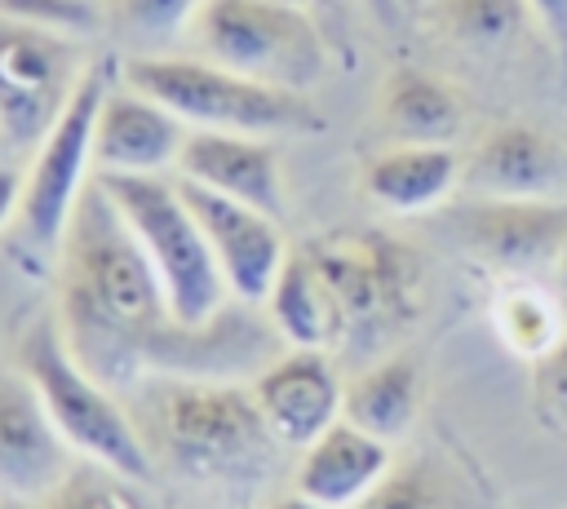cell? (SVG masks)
Wrapping results in <instances>:
<instances>
[{
	"mask_svg": "<svg viewBox=\"0 0 567 509\" xmlns=\"http://www.w3.org/2000/svg\"><path fill=\"white\" fill-rule=\"evenodd\" d=\"M261 310H266L270 328L279 332V341L301 345V350H328L350 336L346 305H341L337 288L328 283V274L319 270V261L310 257V248L288 252Z\"/></svg>",
	"mask_w": 567,
	"mask_h": 509,
	"instance_id": "cell-18",
	"label": "cell"
},
{
	"mask_svg": "<svg viewBox=\"0 0 567 509\" xmlns=\"http://www.w3.org/2000/svg\"><path fill=\"white\" fill-rule=\"evenodd\" d=\"M350 509H456V505H452L447 482L430 465H403V469H390Z\"/></svg>",
	"mask_w": 567,
	"mask_h": 509,
	"instance_id": "cell-26",
	"label": "cell"
},
{
	"mask_svg": "<svg viewBox=\"0 0 567 509\" xmlns=\"http://www.w3.org/2000/svg\"><path fill=\"white\" fill-rule=\"evenodd\" d=\"M430 22L465 49H496L523 31L527 0H430Z\"/></svg>",
	"mask_w": 567,
	"mask_h": 509,
	"instance_id": "cell-23",
	"label": "cell"
},
{
	"mask_svg": "<svg viewBox=\"0 0 567 509\" xmlns=\"http://www.w3.org/2000/svg\"><path fill=\"white\" fill-rule=\"evenodd\" d=\"M284 4H301V0H284Z\"/></svg>",
	"mask_w": 567,
	"mask_h": 509,
	"instance_id": "cell-34",
	"label": "cell"
},
{
	"mask_svg": "<svg viewBox=\"0 0 567 509\" xmlns=\"http://www.w3.org/2000/svg\"><path fill=\"white\" fill-rule=\"evenodd\" d=\"M390 474V443L350 425L346 416L328 425L310 447L297 451L292 482L306 500L323 509H350Z\"/></svg>",
	"mask_w": 567,
	"mask_h": 509,
	"instance_id": "cell-17",
	"label": "cell"
},
{
	"mask_svg": "<svg viewBox=\"0 0 567 509\" xmlns=\"http://www.w3.org/2000/svg\"><path fill=\"white\" fill-rule=\"evenodd\" d=\"M363 9H368L381 27H394V22H399V13H403V0H363Z\"/></svg>",
	"mask_w": 567,
	"mask_h": 509,
	"instance_id": "cell-30",
	"label": "cell"
},
{
	"mask_svg": "<svg viewBox=\"0 0 567 509\" xmlns=\"http://www.w3.org/2000/svg\"><path fill=\"white\" fill-rule=\"evenodd\" d=\"M310 257L319 261V270L328 274V283L337 288L350 332L354 328H381L394 314L412 310V257L385 239H377L372 230L359 235H332L323 243L310 248Z\"/></svg>",
	"mask_w": 567,
	"mask_h": 509,
	"instance_id": "cell-12",
	"label": "cell"
},
{
	"mask_svg": "<svg viewBox=\"0 0 567 509\" xmlns=\"http://www.w3.org/2000/svg\"><path fill=\"white\" fill-rule=\"evenodd\" d=\"M204 0H102L106 31L133 53H164L177 35H190Z\"/></svg>",
	"mask_w": 567,
	"mask_h": 509,
	"instance_id": "cell-22",
	"label": "cell"
},
{
	"mask_svg": "<svg viewBox=\"0 0 567 509\" xmlns=\"http://www.w3.org/2000/svg\"><path fill=\"white\" fill-rule=\"evenodd\" d=\"M58 323L71 354L115 394L151 376L239 381L279 354V332L244 301H230L204 328L182 323L97 177L80 195L58 248Z\"/></svg>",
	"mask_w": 567,
	"mask_h": 509,
	"instance_id": "cell-1",
	"label": "cell"
},
{
	"mask_svg": "<svg viewBox=\"0 0 567 509\" xmlns=\"http://www.w3.org/2000/svg\"><path fill=\"white\" fill-rule=\"evenodd\" d=\"M0 18L66 35V40H89L106 31L102 0H0Z\"/></svg>",
	"mask_w": 567,
	"mask_h": 509,
	"instance_id": "cell-25",
	"label": "cell"
},
{
	"mask_svg": "<svg viewBox=\"0 0 567 509\" xmlns=\"http://www.w3.org/2000/svg\"><path fill=\"white\" fill-rule=\"evenodd\" d=\"M18 208H22V168L0 164V230L18 217Z\"/></svg>",
	"mask_w": 567,
	"mask_h": 509,
	"instance_id": "cell-29",
	"label": "cell"
},
{
	"mask_svg": "<svg viewBox=\"0 0 567 509\" xmlns=\"http://www.w3.org/2000/svg\"><path fill=\"white\" fill-rule=\"evenodd\" d=\"M261 509H323V505H315V500H306L301 491H292V496H275V500H266Z\"/></svg>",
	"mask_w": 567,
	"mask_h": 509,
	"instance_id": "cell-31",
	"label": "cell"
},
{
	"mask_svg": "<svg viewBox=\"0 0 567 509\" xmlns=\"http://www.w3.org/2000/svg\"><path fill=\"white\" fill-rule=\"evenodd\" d=\"M173 173L182 181H195V186H208L239 204H252L270 217L284 212V168H279V150L270 146V137L190 128Z\"/></svg>",
	"mask_w": 567,
	"mask_h": 509,
	"instance_id": "cell-15",
	"label": "cell"
},
{
	"mask_svg": "<svg viewBox=\"0 0 567 509\" xmlns=\"http://www.w3.org/2000/svg\"><path fill=\"white\" fill-rule=\"evenodd\" d=\"M465 186L492 199H563L567 146L540 128L505 124L478 142L465 164Z\"/></svg>",
	"mask_w": 567,
	"mask_h": 509,
	"instance_id": "cell-16",
	"label": "cell"
},
{
	"mask_svg": "<svg viewBox=\"0 0 567 509\" xmlns=\"http://www.w3.org/2000/svg\"><path fill=\"white\" fill-rule=\"evenodd\" d=\"M461 239L505 270H554L567 261V204L501 199L456 217Z\"/></svg>",
	"mask_w": 567,
	"mask_h": 509,
	"instance_id": "cell-14",
	"label": "cell"
},
{
	"mask_svg": "<svg viewBox=\"0 0 567 509\" xmlns=\"http://www.w3.org/2000/svg\"><path fill=\"white\" fill-rule=\"evenodd\" d=\"M13 367L35 385L44 412L62 429V438L75 447L80 460H93L102 469H115L133 482L155 478L151 443L137 425V416L120 403L111 385H102L66 345V332L53 314H35L13 345Z\"/></svg>",
	"mask_w": 567,
	"mask_h": 509,
	"instance_id": "cell-3",
	"label": "cell"
},
{
	"mask_svg": "<svg viewBox=\"0 0 567 509\" xmlns=\"http://www.w3.org/2000/svg\"><path fill=\"white\" fill-rule=\"evenodd\" d=\"M75 465L80 456L44 412L35 385L18 367L0 372V505L49 496Z\"/></svg>",
	"mask_w": 567,
	"mask_h": 509,
	"instance_id": "cell-10",
	"label": "cell"
},
{
	"mask_svg": "<svg viewBox=\"0 0 567 509\" xmlns=\"http://www.w3.org/2000/svg\"><path fill=\"white\" fill-rule=\"evenodd\" d=\"M461 177V159L447 146H390L381 155L368 159L363 168V190L394 208V212H421L430 204H439L452 181Z\"/></svg>",
	"mask_w": 567,
	"mask_h": 509,
	"instance_id": "cell-19",
	"label": "cell"
},
{
	"mask_svg": "<svg viewBox=\"0 0 567 509\" xmlns=\"http://www.w3.org/2000/svg\"><path fill=\"white\" fill-rule=\"evenodd\" d=\"M97 181L111 195L124 226L133 230V239L142 243L146 261L155 266L164 292L173 301V314L190 328L213 323L235 297L217 270V257H213L190 204L182 199L177 177L151 173V177H97Z\"/></svg>",
	"mask_w": 567,
	"mask_h": 509,
	"instance_id": "cell-5",
	"label": "cell"
},
{
	"mask_svg": "<svg viewBox=\"0 0 567 509\" xmlns=\"http://www.w3.org/2000/svg\"><path fill=\"white\" fill-rule=\"evenodd\" d=\"M142 487L146 482H133V478H124L115 469L80 460L49 496L22 500V505H0V509H155Z\"/></svg>",
	"mask_w": 567,
	"mask_h": 509,
	"instance_id": "cell-24",
	"label": "cell"
},
{
	"mask_svg": "<svg viewBox=\"0 0 567 509\" xmlns=\"http://www.w3.org/2000/svg\"><path fill=\"white\" fill-rule=\"evenodd\" d=\"M84 66L80 40L0 18V128L9 146H40L66 111Z\"/></svg>",
	"mask_w": 567,
	"mask_h": 509,
	"instance_id": "cell-8",
	"label": "cell"
},
{
	"mask_svg": "<svg viewBox=\"0 0 567 509\" xmlns=\"http://www.w3.org/2000/svg\"><path fill=\"white\" fill-rule=\"evenodd\" d=\"M115 89V66L106 58H93L66 102V111L58 115V124L40 137L31 164L22 168V208H18V226L22 235L44 248L58 252L66 221L80 204V195L89 190V173H93V128H97V111L106 102V93Z\"/></svg>",
	"mask_w": 567,
	"mask_h": 509,
	"instance_id": "cell-7",
	"label": "cell"
},
{
	"mask_svg": "<svg viewBox=\"0 0 567 509\" xmlns=\"http://www.w3.org/2000/svg\"><path fill=\"white\" fill-rule=\"evenodd\" d=\"M4 146H9V137H4V128H0V150H4Z\"/></svg>",
	"mask_w": 567,
	"mask_h": 509,
	"instance_id": "cell-33",
	"label": "cell"
},
{
	"mask_svg": "<svg viewBox=\"0 0 567 509\" xmlns=\"http://www.w3.org/2000/svg\"><path fill=\"white\" fill-rule=\"evenodd\" d=\"M190 40L199 58L292 93H310L328 71L315 18L284 0H204Z\"/></svg>",
	"mask_w": 567,
	"mask_h": 509,
	"instance_id": "cell-6",
	"label": "cell"
},
{
	"mask_svg": "<svg viewBox=\"0 0 567 509\" xmlns=\"http://www.w3.org/2000/svg\"><path fill=\"white\" fill-rule=\"evenodd\" d=\"M430 0H403V9H425Z\"/></svg>",
	"mask_w": 567,
	"mask_h": 509,
	"instance_id": "cell-32",
	"label": "cell"
},
{
	"mask_svg": "<svg viewBox=\"0 0 567 509\" xmlns=\"http://www.w3.org/2000/svg\"><path fill=\"white\" fill-rule=\"evenodd\" d=\"M182 199L190 204L213 257H217V270L230 288L235 301L244 305H261L288 261V248H284V235H279V217L252 208V204H239L230 195H217L208 186H195V181H182Z\"/></svg>",
	"mask_w": 567,
	"mask_h": 509,
	"instance_id": "cell-9",
	"label": "cell"
},
{
	"mask_svg": "<svg viewBox=\"0 0 567 509\" xmlns=\"http://www.w3.org/2000/svg\"><path fill=\"white\" fill-rule=\"evenodd\" d=\"M190 128L133 84H115L93 128V177H151L173 173Z\"/></svg>",
	"mask_w": 567,
	"mask_h": 509,
	"instance_id": "cell-13",
	"label": "cell"
},
{
	"mask_svg": "<svg viewBox=\"0 0 567 509\" xmlns=\"http://www.w3.org/2000/svg\"><path fill=\"white\" fill-rule=\"evenodd\" d=\"M381 120L408 146H447L461 133V102L430 71L399 66L381 84Z\"/></svg>",
	"mask_w": 567,
	"mask_h": 509,
	"instance_id": "cell-20",
	"label": "cell"
},
{
	"mask_svg": "<svg viewBox=\"0 0 567 509\" xmlns=\"http://www.w3.org/2000/svg\"><path fill=\"white\" fill-rule=\"evenodd\" d=\"M416 398H421V376L412 359H385L368 372H359L346 385V403L341 416L359 429H368L372 438H399L412 416H416Z\"/></svg>",
	"mask_w": 567,
	"mask_h": 509,
	"instance_id": "cell-21",
	"label": "cell"
},
{
	"mask_svg": "<svg viewBox=\"0 0 567 509\" xmlns=\"http://www.w3.org/2000/svg\"><path fill=\"white\" fill-rule=\"evenodd\" d=\"M137 425L155 469L168 465L195 487L257 491L284 443L266 429L257 398L239 381L217 376H151L137 385Z\"/></svg>",
	"mask_w": 567,
	"mask_h": 509,
	"instance_id": "cell-2",
	"label": "cell"
},
{
	"mask_svg": "<svg viewBox=\"0 0 567 509\" xmlns=\"http://www.w3.org/2000/svg\"><path fill=\"white\" fill-rule=\"evenodd\" d=\"M257 412L266 420V429L301 451L310 447L328 425L341 420V403H346V385L337 381V367L323 350H279L266 367L252 372L248 381Z\"/></svg>",
	"mask_w": 567,
	"mask_h": 509,
	"instance_id": "cell-11",
	"label": "cell"
},
{
	"mask_svg": "<svg viewBox=\"0 0 567 509\" xmlns=\"http://www.w3.org/2000/svg\"><path fill=\"white\" fill-rule=\"evenodd\" d=\"M120 80L137 93L164 102L186 128L213 133H319L323 115L306 93L261 84L208 58H177V53H133L120 66Z\"/></svg>",
	"mask_w": 567,
	"mask_h": 509,
	"instance_id": "cell-4",
	"label": "cell"
},
{
	"mask_svg": "<svg viewBox=\"0 0 567 509\" xmlns=\"http://www.w3.org/2000/svg\"><path fill=\"white\" fill-rule=\"evenodd\" d=\"M536 412L545 425L567 429V336L536 363Z\"/></svg>",
	"mask_w": 567,
	"mask_h": 509,
	"instance_id": "cell-27",
	"label": "cell"
},
{
	"mask_svg": "<svg viewBox=\"0 0 567 509\" xmlns=\"http://www.w3.org/2000/svg\"><path fill=\"white\" fill-rule=\"evenodd\" d=\"M527 9L540 18V27L549 31V40L558 44V53L567 62V0H527Z\"/></svg>",
	"mask_w": 567,
	"mask_h": 509,
	"instance_id": "cell-28",
	"label": "cell"
}]
</instances>
